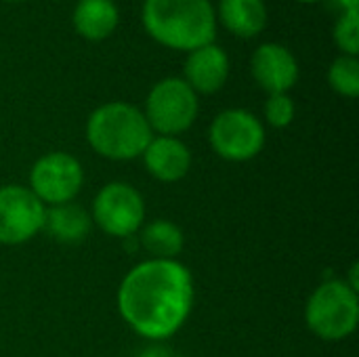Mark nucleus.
I'll use <instances>...</instances> for the list:
<instances>
[{
    "label": "nucleus",
    "mask_w": 359,
    "mask_h": 357,
    "mask_svg": "<svg viewBox=\"0 0 359 357\" xmlns=\"http://www.w3.org/2000/svg\"><path fill=\"white\" fill-rule=\"evenodd\" d=\"M194 305L191 274L179 261L149 259L135 265L118 288V311L141 337H172Z\"/></svg>",
    "instance_id": "1"
},
{
    "label": "nucleus",
    "mask_w": 359,
    "mask_h": 357,
    "mask_svg": "<svg viewBox=\"0 0 359 357\" xmlns=\"http://www.w3.org/2000/svg\"><path fill=\"white\" fill-rule=\"evenodd\" d=\"M143 25L166 48L196 50L212 44L217 17L210 0H145Z\"/></svg>",
    "instance_id": "2"
},
{
    "label": "nucleus",
    "mask_w": 359,
    "mask_h": 357,
    "mask_svg": "<svg viewBox=\"0 0 359 357\" xmlns=\"http://www.w3.org/2000/svg\"><path fill=\"white\" fill-rule=\"evenodd\" d=\"M151 137L154 133L143 112L122 101L97 107L86 122V139L90 147L107 160L139 158Z\"/></svg>",
    "instance_id": "3"
},
{
    "label": "nucleus",
    "mask_w": 359,
    "mask_h": 357,
    "mask_svg": "<svg viewBox=\"0 0 359 357\" xmlns=\"http://www.w3.org/2000/svg\"><path fill=\"white\" fill-rule=\"evenodd\" d=\"M358 292L345 280L320 284L307 301L305 322L322 341H343L358 328Z\"/></svg>",
    "instance_id": "4"
},
{
    "label": "nucleus",
    "mask_w": 359,
    "mask_h": 357,
    "mask_svg": "<svg viewBox=\"0 0 359 357\" xmlns=\"http://www.w3.org/2000/svg\"><path fill=\"white\" fill-rule=\"evenodd\" d=\"M151 133L177 137L198 118V95L183 78H164L147 95L143 112Z\"/></svg>",
    "instance_id": "5"
},
{
    "label": "nucleus",
    "mask_w": 359,
    "mask_h": 357,
    "mask_svg": "<svg viewBox=\"0 0 359 357\" xmlns=\"http://www.w3.org/2000/svg\"><path fill=\"white\" fill-rule=\"evenodd\" d=\"M208 139L221 158L246 162L261 154L265 145V128L259 118L246 109H225L212 120Z\"/></svg>",
    "instance_id": "6"
},
{
    "label": "nucleus",
    "mask_w": 359,
    "mask_h": 357,
    "mask_svg": "<svg viewBox=\"0 0 359 357\" xmlns=\"http://www.w3.org/2000/svg\"><path fill=\"white\" fill-rule=\"evenodd\" d=\"M145 219L141 194L128 183H107L93 202V221L114 238H133Z\"/></svg>",
    "instance_id": "7"
},
{
    "label": "nucleus",
    "mask_w": 359,
    "mask_h": 357,
    "mask_svg": "<svg viewBox=\"0 0 359 357\" xmlns=\"http://www.w3.org/2000/svg\"><path fill=\"white\" fill-rule=\"evenodd\" d=\"M84 181L80 162L65 154L53 151L42 156L29 173V191L46 206L72 202Z\"/></svg>",
    "instance_id": "8"
},
{
    "label": "nucleus",
    "mask_w": 359,
    "mask_h": 357,
    "mask_svg": "<svg viewBox=\"0 0 359 357\" xmlns=\"http://www.w3.org/2000/svg\"><path fill=\"white\" fill-rule=\"evenodd\" d=\"M46 206L21 185L0 187V244L15 246L32 240L44 225Z\"/></svg>",
    "instance_id": "9"
},
{
    "label": "nucleus",
    "mask_w": 359,
    "mask_h": 357,
    "mask_svg": "<svg viewBox=\"0 0 359 357\" xmlns=\"http://www.w3.org/2000/svg\"><path fill=\"white\" fill-rule=\"evenodd\" d=\"M252 76L257 84L269 95L288 93L299 80V63L294 55L282 44H261L252 53L250 61Z\"/></svg>",
    "instance_id": "10"
},
{
    "label": "nucleus",
    "mask_w": 359,
    "mask_h": 357,
    "mask_svg": "<svg viewBox=\"0 0 359 357\" xmlns=\"http://www.w3.org/2000/svg\"><path fill=\"white\" fill-rule=\"evenodd\" d=\"M141 156L147 173L162 183L183 179L191 168V151L177 137H151Z\"/></svg>",
    "instance_id": "11"
},
{
    "label": "nucleus",
    "mask_w": 359,
    "mask_h": 357,
    "mask_svg": "<svg viewBox=\"0 0 359 357\" xmlns=\"http://www.w3.org/2000/svg\"><path fill=\"white\" fill-rule=\"evenodd\" d=\"M185 82L194 93L212 95L217 93L229 76V57L217 44H206L189 53L185 61Z\"/></svg>",
    "instance_id": "12"
},
{
    "label": "nucleus",
    "mask_w": 359,
    "mask_h": 357,
    "mask_svg": "<svg viewBox=\"0 0 359 357\" xmlns=\"http://www.w3.org/2000/svg\"><path fill=\"white\" fill-rule=\"evenodd\" d=\"M90 225V215L82 206L67 202L46 208L42 229L61 244H80L88 238Z\"/></svg>",
    "instance_id": "13"
},
{
    "label": "nucleus",
    "mask_w": 359,
    "mask_h": 357,
    "mask_svg": "<svg viewBox=\"0 0 359 357\" xmlns=\"http://www.w3.org/2000/svg\"><path fill=\"white\" fill-rule=\"evenodd\" d=\"M74 27L86 40H103L118 25V6L114 0H78L74 8Z\"/></svg>",
    "instance_id": "14"
},
{
    "label": "nucleus",
    "mask_w": 359,
    "mask_h": 357,
    "mask_svg": "<svg viewBox=\"0 0 359 357\" xmlns=\"http://www.w3.org/2000/svg\"><path fill=\"white\" fill-rule=\"evenodd\" d=\"M219 17L231 34L252 38L263 32L267 23V8L263 0H221Z\"/></svg>",
    "instance_id": "15"
},
{
    "label": "nucleus",
    "mask_w": 359,
    "mask_h": 357,
    "mask_svg": "<svg viewBox=\"0 0 359 357\" xmlns=\"http://www.w3.org/2000/svg\"><path fill=\"white\" fill-rule=\"evenodd\" d=\"M139 242L151 255V259L177 261V255H181L183 250L185 238L175 223L166 219H156L143 227Z\"/></svg>",
    "instance_id": "16"
},
{
    "label": "nucleus",
    "mask_w": 359,
    "mask_h": 357,
    "mask_svg": "<svg viewBox=\"0 0 359 357\" xmlns=\"http://www.w3.org/2000/svg\"><path fill=\"white\" fill-rule=\"evenodd\" d=\"M328 82L339 95L355 99L359 95L358 57L341 55L339 59H334V63L330 65V72H328Z\"/></svg>",
    "instance_id": "17"
},
{
    "label": "nucleus",
    "mask_w": 359,
    "mask_h": 357,
    "mask_svg": "<svg viewBox=\"0 0 359 357\" xmlns=\"http://www.w3.org/2000/svg\"><path fill=\"white\" fill-rule=\"evenodd\" d=\"M334 40L343 55L355 57L359 50V21L358 11H343L334 25Z\"/></svg>",
    "instance_id": "18"
},
{
    "label": "nucleus",
    "mask_w": 359,
    "mask_h": 357,
    "mask_svg": "<svg viewBox=\"0 0 359 357\" xmlns=\"http://www.w3.org/2000/svg\"><path fill=\"white\" fill-rule=\"evenodd\" d=\"M265 118L273 128H286L294 120V101L286 93L269 95L265 103Z\"/></svg>",
    "instance_id": "19"
},
{
    "label": "nucleus",
    "mask_w": 359,
    "mask_h": 357,
    "mask_svg": "<svg viewBox=\"0 0 359 357\" xmlns=\"http://www.w3.org/2000/svg\"><path fill=\"white\" fill-rule=\"evenodd\" d=\"M343 11H358V0H337Z\"/></svg>",
    "instance_id": "20"
},
{
    "label": "nucleus",
    "mask_w": 359,
    "mask_h": 357,
    "mask_svg": "<svg viewBox=\"0 0 359 357\" xmlns=\"http://www.w3.org/2000/svg\"><path fill=\"white\" fill-rule=\"evenodd\" d=\"M137 357H162L158 351H145V353H141V356Z\"/></svg>",
    "instance_id": "21"
},
{
    "label": "nucleus",
    "mask_w": 359,
    "mask_h": 357,
    "mask_svg": "<svg viewBox=\"0 0 359 357\" xmlns=\"http://www.w3.org/2000/svg\"><path fill=\"white\" fill-rule=\"evenodd\" d=\"M4 2H23V0H4Z\"/></svg>",
    "instance_id": "22"
},
{
    "label": "nucleus",
    "mask_w": 359,
    "mask_h": 357,
    "mask_svg": "<svg viewBox=\"0 0 359 357\" xmlns=\"http://www.w3.org/2000/svg\"><path fill=\"white\" fill-rule=\"evenodd\" d=\"M299 2H318V0H299Z\"/></svg>",
    "instance_id": "23"
}]
</instances>
